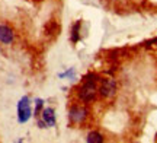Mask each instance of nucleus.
Wrapping results in <instances>:
<instances>
[{
	"label": "nucleus",
	"instance_id": "nucleus-1",
	"mask_svg": "<svg viewBox=\"0 0 157 143\" xmlns=\"http://www.w3.org/2000/svg\"><path fill=\"white\" fill-rule=\"evenodd\" d=\"M101 76L96 73H89L84 76L83 83L78 88L77 97L82 102H93L98 97V85H99Z\"/></svg>",
	"mask_w": 157,
	"mask_h": 143
},
{
	"label": "nucleus",
	"instance_id": "nucleus-2",
	"mask_svg": "<svg viewBox=\"0 0 157 143\" xmlns=\"http://www.w3.org/2000/svg\"><path fill=\"white\" fill-rule=\"evenodd\" d=\"M34 115V108L31 104V98L28 95H23L16 104V118L19 124H25L31 120Z\"/></svg>",
	"mask_w": 157,
	"mask_h": 143
},
{
	"label": "nucleus",
	"instance_id": "nucleus-3",
	"mask_svg": "<svg viewBox=\"0 0 157 143\" xmlns=\"http://www.w3.org/2000/svg\"><path fill=\"white\" fill-rule=\"evenodd\" d=\"M117 80L113 77H103L99 80L98 85V95H101L103 99H112L117 95Z\"/></svg>",
	"mask_w": 157,
	"mask_h": 143
},
{
	"label": "nucleus",
	"instance_id": "nucleus-4",
	"mask_svg": "<svg viewBox=\"0 0 157 143\" xmlns=\"http://www.w3.org/2000/svg\"><path fill=\"white\" fill-rule=\"evenodd\" d=\"M87 117H89V109L80 104L71 105V108L68 111V120L71 124H83L87 120Z\"/></svg>",
	"mask_w": 157,
	"mask_h": 143
},
{
	"label": "nucleus",
	"instance_id": "nucleus-5",
	"mask_svg": "<svg viewBox=\"0 0 157 143\" xmlns=\"http://www.w3.org/2000/svg\"><path fill=\"white\" fill-rule=\"evenodd\" d=\"M15 41V31L7 23H0V44L12 46Z\"/></svg>",
	"mask_w": 157,
	"mask_h": 143
},
{
	"label": "nucleus",
	"instance_id": "nucleus-6",
	"mask_svg": "<svg viewBox=\"0 0 157 143\" xmlns=\"http://www.w3.org/2000/svg\"><path fill=\"white\" fill-rule=\"evenodd\" d=\"M39 117H41V118H42V120L45 121V124L48 126V129H50V127H54V126L57 124L56 111H54V108H51V107L42 108V111H41Z\"/></svg>",
	"mask_w": 157,
	"mask_h": 143
},
{
	"label": "nucleus",
	"instance_id": "nucleus-7",
	"mask_svg": "<svg viewBox=\"0 0 157 143\" xmlns=\"http://www.w3.org/2000/svg\"><path fill=\"white\" fill-rule=\"evenodd\" d=\"M80 26H82V22L77 21V22L73 25V28H71V35H70V40L73 44H77L78 41H80Z\"/></svg>",
	"mask_w": 157,
	"mask_h": 143
},
{
	"label": "nucleus",
	"instance_id": "nucleus-8",
	"mask_svg": "<svg viewBox=\"0 0 157 143\" xmlns=\"http://www.w3.org/2000/svg\"><path fill=\"white\" fill-rule=\"evenodd\" d=\"M86 142L87 143H102L103 142V136H102V133L99 132H90L87 134V137H86Z\"/></svg>",
	"mask_w": 157,
	"mask_h": 143
},
{
	"label": "nucleus",
	"instance_id": "nucleus-9",
	"mask_svg": "<svg viewBox=\"0 0 157 143\" xmlns=\"http://www.w3.org/2000/svg\"><path fill=\"white\" fill-rule=\"evenodd\" d=\"M35 102V108H34V115L35 117H39V114H41V111H42V108H44V104L45 101L42 99V98H36L34 101Z\"/></svg>",
	"mask_w": 157,
	"mask_h": 143
},
{
	"label": "nucleus",
	"instance_id": "nucleus-10",
	"mask_svg": "<svg viewBox=\"0 0 157 143\" xmlns=\"http://www.w3.org/2000/svg\"><path fill=\"white\" fill-rule=\"evenodd\" d=\"M58 77H60V79H64V77H66V79L73 80L74 77H76V72H74L73 67H70V69H67L66 72H63V73L58 74Z\"/></svg>",
	"mask_w": 157,
	"mask_h": 143
},
{
	"label": "nucleus",
	"instance_id": "nucleus-11",
	"mask_svg": "<svg viewBox=\"0 0 157 143\" xmlns=\"http://www.w3.org/2000/svg\"><path fill=\"white\" fill-rule=\"evenodd\" d=\"M36 127L38 129H42V130H45V129H48V126L45 124V121L41 118V117H36Z\"/></svg>",
	"mask_w": 157,
	"mask_h": 143
}]
</instances>
